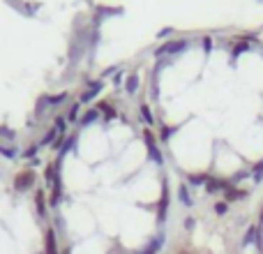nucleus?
<instances>
[{"instance_id": "nucleus-15", "label": "nucleus", "mask_w": 263, "mask_h": 254, "mask_svg": "<svg viewBox=\"0 0 263 254\" xmlns=\"http://www.w3.org/2000/svg\"><path fill=\"white\" fill-rule=\"evenodd\" d=\"M141 116H143V123H152V114H150V109L146 104H141Z\"/></svg>"}, {"instance_id": "nucleus-19", "label": "nucleus", "mask_w": 263, "mask_h": 254, "mask_svg": "<svg viewBox=\"0 0 263 254\" xmlns=\"http://www.w3.org/2000/svg\"><path fill=\"white\" fill-rule=\"evenodd\" d=\"M194 227H196V219H194V217H187V219H185V229H187V231H192Z\"/></svg>"}, {"instance_id": "nucleus-1", "label": "nucleus", "mask_w": 263, "mask_h": 254, "mask_svg": "<svg viewBox=\"0 0 263 254\" xmlns=\"http://www.w3.org/2000/svg\"><path fill=\"white\" fill-rule=\"evenodd\" d=\"M143 139H146V146H148V153H150V159L155 162V164H162L164 159H162V153H159L157 143H155V139H152V134L150 132H146L143 134Z\"/></svg>"}, {"instance_id": "nucleus-13", "label": "nucleus", "mask_w": 263, "mask_h": 254, "mask_svg": "<svg viewBox=\"0 0 263 254\" xmlns=\"http://www.w3.org/2000/svg\"><path fill=\"white\" fill-rule=\"evenodd\" d=\"M95 120H97V111H95V109H90V111H88V114L83 116V118H81V123H83V125L95 123Z\"/></svg>"}, {"instance_id": "nucleus-24", "label": "nucleus", "mask_w": 263, "mask_h": 254, "mask_svg": "<svg viewBox=\"0 0 263 254\" xmlns=\"http://www.w3.org/2000/svg\"><path fill=\"white\" fill-rule=\"evenodd\" d=\"M259 222H261V224H263V208H261V217H259Z\"/></svg>"}, {"instance_id": "nucleus-17", "label": "nucleus", "mask_w": 263, "mask_h": 254, "mask_svg": "<svg viewBox=\"0 0 263 254\" xmlns=\"http://www.w3.org/2000/svg\"><path fill=\"white\" fill-rule=\"evenodd\" d=\"M76 116H79V104H74L70 109V114H67V120H70V123H74V120H76Z\"/></svg>"}, {"instance_id": "nucleus-3", "label": "nucleus", "mask_w": 263, "mask_h": 254, "mask_svg": "<svg viewBox=\"0 0 263 254\" xmlns=\"http://www.w3.org/2000/svg\"><path fill=\"white\" fill-rule=\"evenodd\" d=\"M35 183V176L30 174V171H26V174L17 176V180H14V190L17 192H26V190H30V185Z\"/></svg>"}, {"instance_id": "nucleus-8", "label": "nucleus", "mask_w": 263, "mask_h": 254, "mask_svg": "<svg viewBox=\"0 0 263 254\" xmlns=\"http://www.w3.org/2000/svg\"><path fill=\"white\" fill-rule=\"evenodd\" d=\"M256 236H259V227H249V229H247L245 238H243V247H247V245H252V243H256Z\"/></svg>"}, {"instance_id": "nucleus-20", "label": "nucleus", "mask_w": 263, "mask_h": 254, "mask_svg": "<svg viewBox=\"0 0 263 254\" xmlns=\"http://www.w3.org/2000/svg\"><path fill=\"white\" fill-rule=\"evenodd\" d=\"M104 114H106V120H111V118H115V111L111 109V106H104Z\"/></svg>"}, {"instance_id": "nucleus-16", "label": "nucleus", "mask_w": 263, "mask_h": 254, "mask_svg": "<svg viewBox=\"0 0 263 254\" xmlns=\"http://www.w3.org/2000/svg\"><path fill=\"white\" fill-rule=\"evenodd\" d=\"M0 153L5 155V157H9V159H14L19 155V150L17 148H0Z\"/></svg>"}, {"instance_id": "nucleus-11", "label": "nucleus", "mask_w": 263, "mask_h": 254, "mask_svg": "<svg viewBox=\"0 0 263 254\" xmlns=\"http://www.w3.org/2000/svg\"><path fill=\"white\" fill-rule=\"evenodd\" d=\"M37 215H39V217L46 215V211H44V194L42 192H37Z\"/></svg>"}, {"instance_id": "nucleus-5", "label": "nucleus", "mask_w": 263, "mask_h": 254, "mask_svg": "<svg viewBox=\"0 0 263 254\" xmlns=\"http://www.w3.org/2000/svg\"><path fill=\"white\" fill-rule=\"evenodd\" d=\"M162 245H164V234H157V236H155L148 245H146V250H143L141 254H157L159 250H162Z\"/></svg>"}, {"instance_id": "nucleus-18", "label": "nucleus", "mask_w": 263, "mask_h": 254, "mask_svg": "<svg viewBox=\"0 0 263 254\" xmlns=\"http://www.w3.org/2000/svg\"><path fill=\"white\" fill-rule=\"evenodd\" d=\"M136 88H139V79H136V77H132V79H130V86H127V90H130V93H136Z\"/></svg>"}, {"instance_id": "nucleus-6", "label": "nucleus", "mask_w": 263, "mask_h": 254, "mask_svg": "<svg viewBox=\"0 0 263 254\" xmlns=\"http://www.w3.org/2000/svg\"><path fill=\"white\" fill-rule=\"evenodd\" d=\"M178 199H180V203H183V206H187V208H192V206H194V199L189 196L187 185H180V187H178Z\"/></svg>"}, {"instance_id": "nucleus-7", "label": "nucleus", "mask_w": 263, "mask_h": 254, "mask_svg": "<svg viewBox=\"0 0 263 254\" xmlns=\"http://www.w3.org/2000/svg\"><path fill=\"white\" fill-rule=\"evenodd\" d=\"M185 46H187V42H171L169 46H162V49H157V56H162V53H175V51H183Z\"/></svg>"}, {"instance_id": "nucleus-22", "label": "nucleus", "mask_w": 263, "mask_h": 254, "mask_svg": "<svg viewBox=\"0 0 263 254\" xmlns=\"http://www.w3.org/2000/svg\"><path fill=\"white\" fill-rule=\"evenodd\" d=\"M62 99H65V93H62V95H56V97H53V99H51V104H60Z\"/></svg>"}, {"instance_id": "nucleus-12", "label": "nucleus", "mask_w": 263, "mask_h": 254, "mask_svg": "<svg viewBox=\"0 0 263 254\" xmlns=\"http://www.w3.org/2000/svg\"><path fill=\"white\" fill-rule=\"evenodd\" d=\"M215 213H217L219 217H222V215H226V213H228V203L226 201H217V203H215Z\"/></svg>"}, {"instance_id": "nucleus-14", "label": "nucleus", "mask_w": 263, "mask_h": 254, "mask_svg": "<svg viewBox=\"0 0 263 254\" xmlns=\"http://www.w3.org/2000/svg\"><path fill=\"white\" fill-rule=\"evenodd\" d=\"M252 174H254V180H256V183H261V180H263V162H259V164L252 169Z\"/></svg>"}, {"instance_id": "nucleus-9", "label": "nucleus", "mask_w": 263, "mask_h": 254, "mask_svg": "<svg viewBox=\"0 0 263 254\" xmlns=\"http://www.w3.org/2000/svg\"><path fill=\"white\" fill-rule=\"evenodd\" d=\"M102 86H104V83H102V81H97L95 86H93V88H90V90H88V93H86V95L81 97V102H83V104H86V102H90V99H93V97H95L97 93L102 90Z\"/></svg>"}, {"instance_id": "nucleus-25", "label": "nucleus", "mask_w": 263, "mask_h": 254, "mask_svg": "<svg viewBox=\"0 0 263 254\" xmlns=\"http://www.w3.org/2000/svg\"><path fill=\"white\" fill-rule=\"evenodd\" d=\"M62 254H72V252H70V250H67V252H62Z\"/></svg>"}, {"instance_id": "nucleus-2", "label": "nucleus", "mask_w": 263, "mask_h": 254, "mask_svg": "<svg viewBox=\"0 0 263 254\" xmlns=\"http://www.w3.org/2000/svg\"><path fill=\"white\" fill-rule=\"evenodd\" d=\"M167 211H169V185H162V199H159V211H157V222L164 224L167 219Z\"/></svg>"}, {"instance_id": "nucleus-23", "label": "nucleus", "mask_w": 263, "mask_h": 254, "mask_svg": "<svg viewBox=\"0 0 263 254\" xmlns=\"http://www.w3.org/2000/svg\"><path fill=\"white\" fill-rule=\"evenodd\" d=\"M37 155V146L35 148H30V150H26V155H23V157H35Z\"/></svg>"}, {"instance_id": "nucleus-4", "label": "nucleus", "mask_w": 263, "mask_h": 254, "mask_svg": "<svg viewBox=\"0 0 263 254\" xmlns=\"http://www.w3.org/2000/svg\"><path fill=\"white\" fill-rule=\"evenodd\" d=\"M245 196H249V192H245V190H238V187H228L226 192H224V201H226V203H233V201H240V199H245Z\"/></svg>"}, {"instance_id": "nucleus-10", "label": "nucleus", "mask_w": 263, "mask_h": 254, "mask_svg": "<svg viewBox=\"0 0 263 254\" xmlns=\"http://www.w3.org/2000/svg\"><path fill=\"white\" fill-rule=\"evenodd\" d=\"M187 180H189L192 185H206V183H208V174H201V176H189Z\"/></svg>"}, {"instance_id": "nucleus-21", "label": "nucleus", "mask_w": 263, "mask_h": 254, "mask_svg": "<svg viewBox=\"0 0 263 254\" xmlns=\"http://www.w3.org/2000/svg\"><path fill=\"white\" fill-rule=\"evenodd\" d=\"M203 49H206V51H210V49H212V39H210V37H206V39H203Z\"/></svg>"}, {"instance_id": "nucleus-26", "label": "nucleus", "mask_w": 263, "mask_h": 254, "mask_svg": "<svg viewBox=\"0 0 263 254\" xmlns=\"http://www.w3.org/2000/svg\"><path fill=\"white\" fill-rule=\"evenodd\" d=\"M180 254H187V252H180Z\"/></svg>"}]
</instances>
